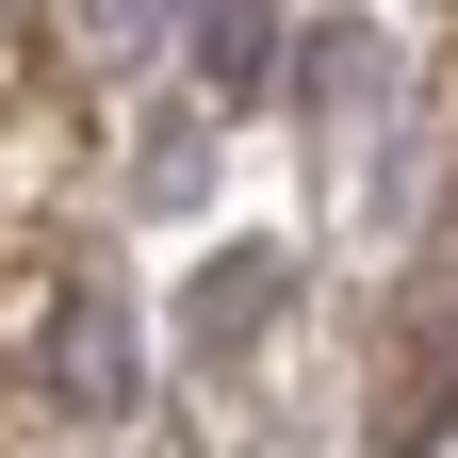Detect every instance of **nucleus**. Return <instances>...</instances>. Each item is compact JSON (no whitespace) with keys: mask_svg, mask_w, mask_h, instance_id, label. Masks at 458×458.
<instances>
[{"mask_svg":"<svg viewBox=\"0 0 458 458\" xmlns=\"http://www.w3.org/2000/svg\"><path fill=\"white\" fill-rule=\"evenodd\" d=\"M33 393H49L66 426H114V410H131V311H114V278H66V295H49Z\"/></svg>","mask_w":458,"mask_h":458,"instance_id":"1","label":"nucleus"},{"mask_svg":"<svg viewBox=\"0 0 458 458\" xmlns=\"http://www.w3.org/2000/svg\"><path fill=\"white\" fill-rule=\"evenodd\" d=\"M181 33H197V82H213L229 114L278 82V0H181Z\"/></svg>","mask_w":458,"mask_h":458,"instance_id":"2","label":"nucleus"},{"mask_svg":"<svg viewBox=\"0 0 458 458\" xmlns=\"http://www.w3.org/2000/svg\"><path fill=\"white\" fill-rule=\"evenodd\" d=\"M295 82H311V114H360V98H377V33H311Z\"/></svg>","mask_w":458,"mask_h":458,"instance_id":"3","label":"nucleus"},{"mask_svg":"<svg viewBox=\"0 0 458 458\" xmlns=\"http://www.w3.org/2000/svg\"><path fill=\"white\" fill-rule=\"evenodd\" d=\"M262 311H278V262H229V278H213V311H197V344H246Z\"/></svg>","mask_w":458,"mask_h":458,"instance_id":"4","label":"nucleus"},{"mask_svg":"<svg viewBox=\"0 0 458 458\" xmlns=\"http://www.w3.org/2000/svg\"><path fill=\"white\" fill-rule=\"evenodd\" d=\"M148 33H164V0H82V49H98V66H131Z\"/></svg>","mask_w":458,"mask_h":458,"instance_id":"5","label":"nucleus"}]
</instances>
